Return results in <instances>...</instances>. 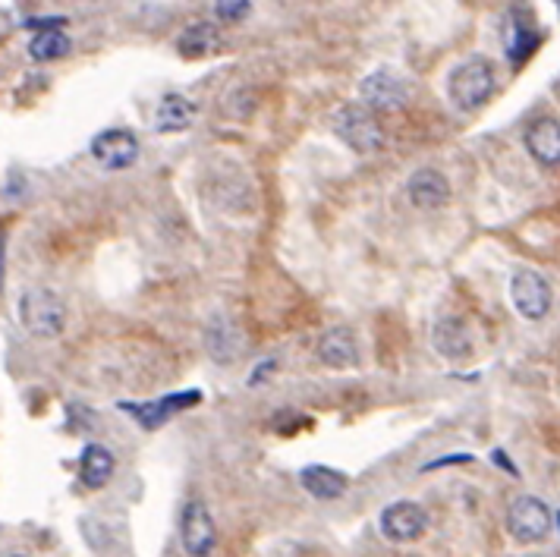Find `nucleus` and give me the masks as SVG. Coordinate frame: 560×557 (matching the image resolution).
I'll list each match as a JSON object with an SVG mask.
<instances>
[{
    "instance_id": "nucleus-1",
    "label": "nucleus",
    "mask_w": 560,
    "mask_h": 557,
    "mask_svg": "<svg viewBox=\"0 0 560 557\" xmlns=\"http://www.w3.org/2000/svg\"><path fill=\"white\" fill-rule=\"evenodd\" d=\"M16 315L23 321V328L41 340H54L67 328V306H63V299L48 287H29L19 293Z\"/></svg>"
},
{
    "instance_id": "nucleus-2",
    "label": "nucleus",
    "mask_w": 560,
    "mask_h": 557,
    "mask_svg": "<svg viewBox=\"0 0 560 557\" xmlns=\"http://www.w3.org/2000/svg\"><path fill=\"white\" fill-rule=\"evenodd\" d=\"M494 92V70L485 57H469L457 63L447 76V95L460 111H476Z\"/></svg>"
},
{
    "instance_id": "nucleus-3",
    "label": "nucleus",
    "mask_w": 560,
    "mask_h": 557,
    "mask_svg": "<svg viewBox=\"0 0 560 557\" xmlns=\"http://www.w3.org/2000/svg\"><path fill=\"white\" fill-rule=\"evenodd\" d=\"M334 126H337V136L347 142L356 155H375L384 145L381 120L372 107H365V104H343L337 111Z\"/></svg>"
},
{
    "instance_id": "nucleus-4",
    "label": "nucleus",
    "mask_w": 560,
    "mask_h": 557,
    "mask_svg": "<svg viewBox=\"0 0 560 557\" xmlns=\"http://www.w3.org/2000/svg\"><path fill=\"white\" fill-rule=\"evenodd\" d=\"M551 523H554L551 507L535 495H520L507 510V532L520 545L545 542L551 532Z\"/></svg>"
},
{
    "instance_id": "nucleus-5",
    "label": "nucleus",
    "mask_w": 560,
    "mask_h": 557,
    "mask_svg": "<svg viewBox=\"0 0 560 557\" xmlns=\"http://www.w3.org/2000/svg\"><path fill=\"white\" fill-rule=\"evenodd\" d=\"M510 303L526 321H542L554 303L551 284L532 268H516L510 274Z\"/></svg>"
},
{
    "instance_id": "nucleus-6",
    "label": "nucleus",
    "mask_w": 560,
    "mask_h": 557,
    "mask_svg": "<svg viewBox=\"0 0 560 557\" xmlns=\"http://www.w3.org/2000/svg\"><path fill=\"white\" fill-rule=\"evenodd\" d=\"M378 526H381L387 542L406 545V542L422 539V535L428 532V513L416 501H394L381 510Z\"/></svg>"
},
{
    "instance_id": "nucleus-7",
    "label": "nucleus",
    "mask_w": 560,
    "mask_h": 557,
    "mask_svg": "<svg viewBox=\"0 0 560 557\" xmlns=\"http://www.w3.org/2000/svg\"><path fill=\"white\" fill-rule=\"evenodd\" d=\"M218 542L214 520L202 501H186L180 513V545L189 557H208Z\"/></svg>"
},
{
    "instance_id": "nucleus-8",
    "label": "nucleus",
    "mask_w": 560,
    "mask_h": 557,
    "mask_svg": "<svg viewBox=\"0 0 560 557\" xmlns=\"http://www.w3.org/2000/svg\"><path fill=\"white\" fill-rule=\"evenodd\" d=\"M359 95L362 104L372 107V111H403L409 101V89L406 82L387 70H375L359 82Z\"/></svg>"
},
{
    "instance_id": "nucleus-9",
    "label": "nucleus",
    "mask_w": 560,
    "mask_h": 557,
    "mask_svg": "<svg viewBox=\"0 0 560 557\" xmlns=\"http://www.w3.org/2000/svg\"><path fill=\"white\" fill-rule=\"evenodd\" d=\"M92 158L104 170H126L139 161V139L129 130H104L92 139Z\"/></svg>"
},
{
    "instance_id": "nucleus-10",
    "label": "nucleus",
    "mask_w": 560,
    "mask_h": 557,
    "mask_svg": "<svg viewBox=\"0 0 560 557\" xmlns=\"http://www.w3.org/2000/svg\"><path fill=\"white\" fill-rule=\"evenodd\" d=\"M406 192H409V202L422 211H435L450 202V183L435 167H419L416 174L409 177Z\"/></svg>"
},
{
    "instance_id": "nucleus-11",
    "label": "nucleus",
    "mask_w": 560,
    "mask_h": 557,
    "mask_svg": "<svg viewBox=\"0 0 560 557\" xmlns=\"http://www.w3.org/2000/svg\"><path fill=\"white\" fill-rule=\"evenodd\" d=\"M526 152L535 164L557 167L560 164V123L554 117H538L526 126Z\"/></svg>"
},
{
    "instance_id": "nucleus-12",
    "label": "nucleus",
    "mask_w": 560,
    "mask_h": 557,
    "mask_svg": "<svg viewBox=\"0 0 560 557\" xmlns=\"http://www.w3.org/2000/svg\"><path fill=\"white\" fill-rule=\"evenodd\" d=\"M318 359L321 366H328L334 372L343 369H353L359 366V347H356V337L347 328H331L318 337Z\"/></svg>"
},
{
    "instance_id": "nucleus-13",
    "label": "nucleus",
    "mask_w": 560,
    "mask_h": 557,
    "mask_svg": "<svg viewBox=\"0 0 560 557\" xmlns=\"http://www.w3.org/2000/svg\"><path fill=\"white\" fill-rule=\"evenodd\" d=\"M432 347L438 356L444 359H466L472 353V337H469V328L463 318H454L447 315L441 321H435L432 328Z\"/></svg>"
},
{
    "instance_id": "nucleus-14",
    "label": "nucleus",
    "mask_w": 560,
    "mask_h": 557,
    "mask_svg": "<svg viewBox=\"0 0 560 557\" xmlns=\"http://www.w3.org/2000/svg\"><path fill=\"white\" fill-rule=\"evenodd\" d=\"M202 400V394L199 391H189V394H170V397H164V400H155V403H139V406H133V403H123V410L126 413H133L148 432H155L158 425H164L170 416L174 413H180V410H186V406H192V403H199Z\"/></svg>"
},
{
    "instance_id": "nucleus-15",
    "label": "nucleus",
    "mask_w": 560,
    "mask_h": 557,
    "mask_svg": "<svg viewBox=\"0 0 560 557\" xmlns=\"http://www.w3.org/2000/svg\"><path fill=\"white\" fill-rule=\"evenodd\" d=\"M299 482H303V488L315 501H337L347 495V488H350L347 476L337 473V469H331V466H321V463L306 466L303 473H299Z\"/></svg>"
},
{
    "instance_id": "nucleus-16",
    "label": "nucleus",
    "mask_w": 560,
    "mask_h": 557,
    "mask_svg": "<svg viewBox=\"0 0 560 557\" xmlns=\"http://www.w3.org/2000/svg\"><path fill=\"white\" fill-rule=\"evenodd\" d=\"M192 120H196V104L180 92L164 95L155 107V130L158 133H183V130H189Z\"/></svg>"
},
{
    "instance_id": "nucleus-17",
    "label": "nucleus",
    "mask_w": 560,
    "mask_h": 557,
    "mask_svg": "<svg viewBox=\"0 0 560 557\" xmlns=\"http://www.w3.org/2000/svg\"><path fill=\"white\" fill-rule=\"evenodd\" d=\"M111 476H114L111 451H107L104 444H89V447H85L82 457H79V479H82V485L98 491V488H104L107 482H111Z\"/></svg>"
},
{
    "instance_id": "nucleus-18",
    "label": "nucleus",
    "mask_w": 560,
    "mask_h": 557,
    "mask_svg": "<svg viewBox=\"0 0 560 557\" xmlns=\"http://www.w3.org/2000/svg\"><path fill=\"white\" fill-rule=\"evenodd\" d=\"M218 48H221V32H218V26H211V23H192L177 38V51L183 57H192V60L208 57V54H214Z\"/></svg>"
},
{
    "instance_id": "nucleus-19",
    "label": "nucleus",
    "mask_w": 560,
    "mask_h": 557,
    "mask_svg": "<svg viewBox=\"0 0 560 557\" xmlns=\"http://www.w3.org/2000/svg\"><path fill=\"white\" fill-rule=\"evenodd\" d=\"M538 45V29L529 23L526 13H513L510 16V32H507V54L513 63H523Z\"/></svg>"
},
{
    "instance_id": "nucleus-20",
    "label": "nucleus",
    "mask_w": 560,
    "mask_h": 557,
    "mask_svg": "<svg viewBox=\"0 0 560 557\" xmlns=\"http://www.w3.org/2000/svg\"><path fill=\"white\" fill-rule=\"evenodd\" d=\"M70 54V38L67 32H60V29H48V32H38L32 35L29 41V57L32 60H60V57H67Z\"/></svg>"
},
{
    "instance_id": "nucleus-21",
    "label": "nucleus",
    "mask_w": 560,
    "mask_h": 557,
    "mask_svg": "<svg viewBox=\"0 0 560 557\" xmlns=\"http://www.w3.org/2000/svg\"><path fill=\"white\" fill-rule=\"evenodd\" d=\"M214 13L221 23H243L252 13V0H214Z\"/></svg>"
},
{
    "instance_id": "nucleus-22",
    "label": "nucleus",
    "mask_w": 560,
    "mask_h": 557,
    "mask_svg": "<svg viewBox=\"0 0 560 557\" xmlns=\"http://www.w3.org/2000/svg\"><path fill=\"white\" fill-rule=\"evenodd\" d=\"M450 463H472V454H450L447 460H435V463H428L425 469H441V466H450Z\"/></svg>"
},
{
    "instance_id": "nucleus-23",
    "label": "nucleus",
    "mask_w": 560,
    "mask_h": 557,
    "mask_svg": "<svg viewBox=\"0 0 560 557\" xmlns=\"http://www.w3.org/2000/svg\"><path fill=\"white\" fill-rule=\"evenodd\" d=\"M7 557H23V554H7Z\"/></svg>"
},
{
    "instance_id": "nucleus-24",
    "label": "nucleus",
    "mask_w": 560,
    "mask_h": 557,
    "mask_svg": "<svg viewBox=\"0 0 560 557\" xmlns=\"http://www.w3.org/2000/svg\"><path fill=\"white\" fill-rule=\"evenodd\" d=\"M554 4H557V7H560V0H554Z\"/></svg>"
}]
</instances>
